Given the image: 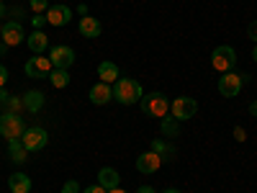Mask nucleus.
Returning a JSON list of instances; mask_svg holds the SVG:
<instances>
[{
    "label": "nucleus",
    "instance_id": "ea45409f",
    "mask_svg": "<svg viewBox=\"0 0 257 193\" xmlns=\"http://www.w3.org/2000/svg\"><path fill=\"white\" fill-rule=\"evenodd\" d=\"M252 59L257 62V44H254V49H252Z\"/></svg>",
    "mask_w": 257,
    "mask_h": 193
},
{
    "label": "nucleus",
    "instance_id": "f3484780",
    "mask_svg": "<svg viewBox=\"0 0 257 193\" xmlns=\"http://www.w3.org/2000/svg\"><path fill=\"white\" fill-rule=\"evenodd\" d=\"M98 77H100V82H108V85H113L121 75H118V64L116 62H100L98 64Z\"/></svg>",
    "mask_w": 257,
    "mask_h": 193
},
{
    "label": "nucleus",
    "instance_id": "39448f33",
    "mask_svg": "<svg viewBox=\"0 0 257 193\" xmlns=\"http://www.w3.org/2000/svg\"><path fill=\"white\" fill-rule=\"evenodd\" d=\"M170 114H173V119L178 121H188L198 114V101L190 98V95H178L173 103H170Z\"/></svg>",
    "mask_w": 257,
    "mask_h": 193
},
{
    "label": "nucleus",
    "instance_id": "423d86ee",
    "mask_svg": "<svg viewBox=\"0 0 257 193\" xmlns=\"http://www.w3.org/2000/svg\"><path fill=\"white\" fill-rule=\"evenodd\" d=\"M21 142H24V147L29 152H39V149L47 147L49 134H47V129H41V126H29L24 132V137H21Z\"/></svg>",
    "mask_w": 257,
    "mask_h": 193
},
{
    "label": "nucleus",
    "instance_id": "4c0bfd02",
    "mask_svg": "<svg viewBox=\"0 0 257 193\" xmlns=\"http://www.w3.org/2000/svg\"><path fill=\"white\" fill-rule=\"evenodd\" d=\"M162 193H183V190H178V188H167V190H162Z\"/></svg>",
    "mask_w": 257,
    "mask_h": 193
},
{
    "label": "nucleus",
    "instance_id": "cd10ccee",
    "mask_svg": "<svg viewBox=\"0 0 257 193\" xmlns=\"http://www.w3.org/2000/svg\"><path fill=\"white\" fill-rule=\"evenodd\" d=\"M80 193H108V190H105L103 185H98V183H95V185H88V188H82Z\"/></svg>",
    "mask_w": 257,
    "mask_h": 193
},
{
    "label": "nucleus",
    "instance_id": "4468645a",
    "mask_svg": "<svg viewBox=\"0 0 257 193\" xmlns=\"http://www.w3.org/2000/svg\"><path fill=\"white\" fill-rule=\"evenodd\" d=\"M26 44H29V49H31L34 54H44V52L49 49V36L41 31V29H34V31L26 36Z\"/></svg>",
    "mask_w": 257,
    "mask_h": 193
},
{
    "label": "nucleus",
    "instance_id": "f8f14e48",
    "mask_svg": "<svg viewBox=\"0 0 257 193\" xmlns=\"http://www.w3.org/2000/svg\"><path fill=\"white\" fill-rule=\"evenodd\" d=\"M160 165H162V157L157 155V152H142L139 157H137V170L139 173H144V175H152V173H157L160 170Z\"/></svg>",
    "mask_w": 257,
    "mask_h": 193
},
{
    "label": "nucleus",
    "instance_id": "c756f323",
    "mask_svg": "<svg viewBox=\"0 0 257 193\" xmlns=\"http://www.w3.org/2000/svg\"><path fill=\"white\" fill-rule=\"evenodd\" d=\"M247 34H249V39H252L254 44H257V21H252V24L247 26Z\"/></svg>",
    "mask_w": 257,
    "mask_h": 193
},
{
    "label": "nucleus",
    "instance_id": "a19ab883",
    "mask_svg": "<svg viewBox=\"0 0 257 193\" xmlns=\"http://www.w3.org/2000/svg\"><path fill=\"white\" fill-rule=\"evenodd\" d=\"M0 31H3V26H0Z\"/></svg>",
    "mask_w": 257,
    "mask_h": 193
},
{
    "label": "nucleus",
    "instance_id": "c9c22d12",
    "mask_svg": "<svg viewBox=\"0 0 257 193\" xmlns=\"http://www.w3.org/2000/svg\"><path fill=\"white\" fill-rule=\"evenodd\" d=\"M6 11H8V8H6V3H3V0H0V18L6 16Z\"/></svg>",
    "mask_w": 257,
    "mask_h": 193
},
{
    "label": "nucleus",
    "instance_id": "ddd939ff",
    "mask_svg": "<svg viewBox=\"0 0 257 193\" xmlns=\"http://www.w3.org/2000/svg\"><path fill=\"white\" fill-rule=\"evenodd\" d=\"M90 103H95V106H105L108 101H113V88L108 82H95L93 88H90Z\"/></svg>",
    "mask_w": 257,
    "mask_h": 193
},
{
    "label": "nucleus",
    "instance_id": "9b49d317",
    "mask_svg": "<svg viewBox=\"0 0 257 193\" xmlns=\"http://www.w3.org/2000/svg\"><path fill=\"white\" fill-rule=\"evenodd\" d=\"M0 39H3L8 47H18V44H24L26 31H24V26H21L18 21H8V24L3 26V31H0Z\"/></svg>",
    "mask_w": 257,
    "mask_h": 193
},
{
    "label": "nucleus",
    "instance_id": "2f4dec72",
    "mask_svg": "<svg viewBox=\"0 0 257 193\" xmlns=\"http://www.w3.org/2000/svg\"><path fill=\"white\" fill-rule=\"evenodd\" d=\"M137 193H155V188H152V185H139Z\"/></svg>",
    "mask_w": 257,
    "mask_h": 193
},
{
    "label": "nucleus",
    "instance_id": "72a5a7b5",
    "mask_svg": "<svg viewBox=\"0 0 257 193\" xmlns=\"http://www.w3.org/2000/svg\"><path fill=\"white\" fill-rule=\"evenodd\" d=\"M249 114H252V116H257V101H252V103H249Z\"/></svg>",
    "mask_w": 257,
    "mask_h": 193
},
{
    "label": "nucleus",
    "instance_id": "b1692460",
    "mask_svg": "<svg viewBox=\"0 0 257 193\" xmlns=\"http://www.w3.org/2000/svg\"><path fill=\"white\" fill-rule=\"evenodd\" d=\"M29 6H31L34 13H47L49 11V0H31Z\"/></svg>",
    "mask_w": 257,
    "mask_h": 193
},
{
    "label": "nucleus",
    "instance_id": "58836bf2",
    "mask_svg": "<svg viewBox=\"0 0 257 193\" xmlns=\"http://www.w3.org/2000/svg\"><path fill=\"white\" fill-rule=\"evenodd\" d=\"M108 193H126V190H123V188L118 185V188H113V190H108Z\"/></svg>",
    "mask_w": 257,
    "mask_h": 193
},
{
    "label": "nucleus",
    "instance_id": "c85d7f7f",
    "mask_svg": "<svg viewBox=\"0 0 257 193\" xmlns=\"http://www.w3.org/2000/svg\"><path fill=\"white\" fill-rule=\"evenodd\" d=\"M234 139H237V142H244L247 139V132H244L242 126H234Z\"/></svg>",
    "mask_w": 257,
    "mask_h": 193
},
{
    "label": "nucleus",
    "instance_id": "9d476101",
    "mask_svg": "<svg viewBox=\"0 0 257 193\" xmlns=\"http://www.w3.org/2000/svg\"><path fill=\"white\" fill-rule=\"evenodd\" d=\"M72 21V8L64 6V3H57V6H49L47 11V24L49 26H67Z\"/></svg>",
    "mask_w": 257,
    "mask_h": 193
},
{
    "label": "nucleus",
    "instance_id": "6ab92c4d",
    "mask_svg": "<svg viewBox=\"0 0 257 193\" xmlns=\"http://www.w3.org/2000/svg\"><path fill=\"white\" fill-rule=\"evenodd\" d=\"M8 155H11V162L24 165L29 160V149L24 147V142H21V139H11L8 142Z\"/></svg>",
    "mask_w": 257,
    "mask_h": 193
},
{
    "label": "nucleus",
    "instance_id": "0eeeda50",
    "mask_svg": "<svg viewBox=\"0 0 257 193\" xmlns=\"http://www.w3.org/2000/svg\"><path fill=\"white\" fill-rule=\"evenodd\" d=\"M26 75L29 77H34V80H44V77H49L52 75V70H54V64H52V59L49 57H31L29 62H26Z\"/></svg>",
    "mask_w": 257,
    "mask_h": 193
},
{
    "label": "nucleus",
    "instance_id": "7c9ffc66",
    "mask_svg": "<svg viewBox=\"0 0 257 193\" xmlns=\"http://www.w3.org/2000/svg\"><path fill=\"white\" fill-rule=\"evenodd\" d=\"M47 24V16H34V29H41Z\"/></svg>",
    "mask_w": 257,
    "mask_h": 193
},
{
    "label": "nucleus",
    "instance_id": "412c9836",
    "mask_svg": "<svg viewBox=\"0 0 257 193\" xmlns=\"http://www.w3.org/2000/svg\"><path fill=\"white\" fill-rule=\"evenodd\" d=\"M149 149H152V152H157V155L162 157V162L170 160V157H175V147L170 144V142H165V139H152Z\"/></svg>",
    "mask_w": 257,
    "mask_h": 193
},
{
    "label": "nucleus",
    "instance_id": "473e14b6",
    "mask_svg": "<svg viewBox=\"0 0 257 193\" xmlns=\"http://www.w3.org/2000/svg\"><path fill=\"white\" fill-rule=\"evenodd\" d=\"M77 13H80V16H88V6L80 3V6H77Z\"/></svg>",
    "mask_w": 257,
    "mask_h": 193
},
{
    "label": "nucleus",
    "instance_id": "5701e85b",
    "mask_svg": "<svg viewBox=\"0 0 257 193\" xmlns=\"http://www.w3.org/2000/svg\"><path fill=\"white\" fill-rule=\"evenodd\" d=\"M49 82L54 85V88H67L70 85V72L67 70H52V75H49Z\"/></svg>",
    "mask_w": 257,
    "mask_h": 193
},
{
    "label": "nucleus",
    "instance_id": "1a4fd4ad",
    "mask_svg": "<svg viewBox=\"0 0 257 193\" xmlns=\"http://www.w3.org/2000/svg\"><path fill=\"white\" fill-rule=\"evenodd\" d=\"M242 85H244L242 75H237L234 70H231V72H224V75L219 77V93H221L224 98H234V95H239Z\"/></svg>",
    "mask_w": 257,
    "mask_h": 193
},
{
    "label": "nucleus",
    "instance_id": "4be33fe9",
    "mask_svg": "<svg viewBox=\"0 0 257 193\" xmlns=\"http://www.w3.org/2000/svg\"><path fill=\"white\" fill-rule=\"evenodd\" d=\"M160 132L167 137V139H175L178 134H180V121L178 119H162V124H160Z\"/></svg>",
    "mask_w": 257,
    "mask_h": 193
},
{
    "label": "nucleus",
    "instance_id": "f704fd0d",
    "mask_svg": "<svg viewBox=\"0 0 257 193\" xmlns=\"http://www.w3.org/2000/svg\"><path fill=\"white\" fill-rule=\"evenodd\" d=\"M8 98H11V95H8V93H6V90H3V88H0V103H6V101H8Z\"/></svg>",
    "mask_w": 257,
    "mask_h": 193
},
{
    "label": "nucleus",
    "instance_id": "a878e982",
    "mask_svg": "<svg viewBox=\"0 0 257 193\" xmlns=\"http://www.w3.org/2000/svg\"><path fill=\"white\" fill-rule=\"evenodd\" d=\"M80 190H82V188H80L77 180H67V183L62 185V193H80Z\"/></svg>",
    "mask_w": 257,
    "mask_h": 193
},
{
    "label": "nucleus",
    "instance_id": "6e6552de",
    "mask_svg": "<svg viewBox=\"0 0 257 193\" xmlns=\"http://www.w3.org/2000/svg\"><path fill=\"white\" fill-rule=\"evenodd\" d=\"M49 59L57 70H70L75 64V49L67 47V44H57V47L49 49Z\"/></svg>",
    "mask_w": 257,
    "mask_h": 193
},
{
    "label": "nucleus",
    "instance_id": "dca6fc26",
    "mask_svg": "<svg viewBox=\"0 0 257 193\" xmlns=\"http://www.w3.org/2000/svg\"><path fill=\"white\" fill-rule=\"evenodd\" d=\"M44 93L41 90H26V95H24V109L29 111V114H39L41 109H44Z\"/></svg>",
    "mask_w": 257,
    "mask_h": 193
},
{
    "label": "nucleus",
    "instance_id": "2eb2a0df",
    "mask_svg": "<svg viewBox=\"0 0 257 193\" xmlns=\"http://www.w3.org/2000/svg\"><path fill=\"white\" fill-rule=\"evenodd\" d=\"M98 185H103L105 190H113L121 185V175L116 167H100L98 170Z\"/></svg>",
    "mask_w": 257,
    "mask_h": 193
},
{
    "label": "nucleus",
    "instance_id": "7ed1b4c3",
    "mask_svg": "<svg viewBox=\"0 0 257 193\" xmlns=\"http://www.w3.org/2000/svg\"><path fill=\"white\" fill-rule=\"evenodd\" d=\"M234 64H237V52H234V47L229 44H221L211 52V67L216 70V72H231L234 70Z\"/></svg>",
    "mask_w": 257,
    "mask_h": 193
},
{
    "label": "nucleus",
    "instance_id": "aec40b11",
    "mask_svg": "<svg viewBox=\"0 0 257 193\" xmlns=\"http://www.w3.org/2000/svg\"><path fill=\"white\" fill-rule=\"evenodd\" d=\"M8 188H11V193H29L31 190V178L26 173H13L8 178Z\"/></svg>",
    "mask_w": 257,
    "mask_h": 193
},
{
    "label": "nucleus",
    "instance_id": "a211bd4d",
    "mask_svg": "<svg viewBox=\"0 0 257 193\" xmlns=\"http://www.w3.org/2000/svg\"><path fill=\"white\" fill-rule=\"evenodd\" d=\"M100 21L95 18V16H82L80 18V34L82 36H88V39H95V36H100Z\"/></svg>",
    "mask_w": 257,
    "mask_h": 193
},
{
    "label": "nucleus",
    "instance_id": "f257e3e1",
    "mask_svg": "<svg viewBox=\"0 0 257 193\" xmlns=\"http://www.w3.org/2000/svg\"><path fill=\"white\" fill-rule=\"evenodd\" d=\"M142 85L134 77H118L113 82V101H118L121 106H134L142 101Z\"/></svg>",
    "mask_w": 257,
    "mask_h": 193
},
{
    "label": "nucleus",
    "instance_id": "20e7f679",
    "mask_svg": "<svg viewBox=\"0 0 257 193\" xmlns=\"http://www.w3.org/2000/svg\"><path fill=\"white\" fill-rule=\"evenodd\" d=\"M24 132H26V124H24V119H21L18 114L8 111V114L0 116V137H6L11 142V139H21Z\"/></svg>",
    "mask_w": 257,
    "mask_h": 193
},
{
    "label": "nucleus",
    "instance_id": "e433bc0d",
    "mask_svg": "<svg viewBox=\"0 0 257 193\" xmlns=\"http://www.w3.org/2000/svg\"><path fill=\"white\" fill-rule=\"evenodd\" d=\"M8 52V44H6V41H0V54H6Z\"/></svg>",
    "mask_w": 257,
    "mask_h": 193
},
{
    "label": "nucleus",
    "instance_id": "bb28decb",
    "mask_svg": "<svg viewBox=\"0 0 257 193\" xmlns=\"http://www.w3.org/2000/svg\"><path fill=\"white\" fill-rule=\"evenodd\" d=\"M8 67H6V64L3 62H0V88H6V82H8Z\"/></svg>",
    "mask_w": 257,
    "mask_h": 193
},
{
    "label": "nucleus",
    "instance_id": "f03ea898",
    "mask_svg": "<svg viewBox=\"0 0 257 193\" xmlns=\"http://www.w3.org/2000/svg\"><path fill=\"white\" fill-rule=\"evenodd\" d=\"M139 106H142V111H144L147 116H157V119H165V116L170 114V98H167L165 93H160V90L142 95Z\"/></svg>",
    "mask_w": 257,
    "mask_h": 193
},
{
    "label": "nucleus",
    "instance_id": "393cba45",
    "mask_svg": "<svg viewBox=\"0 0 257 193\" xmlns=\"http://www.w3.org/2000/svg\"><path fill=\"white\" fill-rule=\"evenodd\" d=\"M6 106L11 109V114H18L21 109H24V98H13V95H11V98L6 101Z\"/></svg>",
    "mask_w": 257,
    "mask_h": 193
}]
</instances>
